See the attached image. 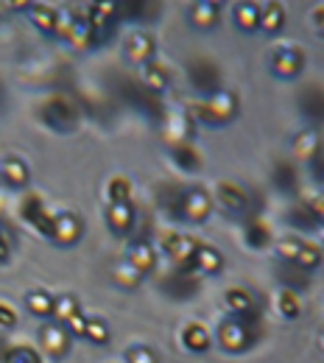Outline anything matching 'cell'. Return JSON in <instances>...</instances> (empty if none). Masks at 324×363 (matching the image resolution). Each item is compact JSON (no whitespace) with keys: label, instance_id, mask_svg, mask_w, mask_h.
<instances>
[{"label":"cell","instance_id":"6da1fadb","mask_svg":"<svg viewBox=\"0 0 324 363\" xmlns=\"http://www.w3.org/2000/svg\"><path fill=\"white\" fill-rule=\"evenodd\" d=\"M238 115V98L230 90H216L213 95L196 101L190 106V121H201L207 126H227Z\"/></svg>","mask_w":324,"mask_h":363},{"label":"cell","instance_id":"7a4b0ae2","mask_svg":"<svg viewBox=\"0 0 324 363\" xmlns=\"http://www.w3.org/2000/svg\"><path fill=\"white\" fill-rule=\"evenodd\" d=\"M162 249L165 255L174 260L177 272H187V274H196V249H199V240H193L190 235H165L162 238Z\"/></svg>","mask_w":324,"mask_h":363},{"label":"cell","instance_id":"3957f363","mask_svg":"<svg viewBox=\"0 0 324 363\" xmlns=\"http://www.w3.org/2000/svg\"><path fill=\"white\" fill-rule=\"evenodd\" d=\"M257 341V330H252V327H246L240 318H227V321H221L218 324V344L232 352V355H238V352H246L252 344Z\"/></svg>","mask_w":324,"mask_h":363},{"label":"cell","instance_id":"277c9868","mask_svg":"<svg viewBox=\"0 0 324 363\" xmlns=\"http://www.w3.org/2000/svg\"><path fill=\"white\" fill-rule=\"evenodd\" d=\"M40 118H43V123L50 126L53 132H70L76 126V109L62 95L48 98L45 104H43V109H40Z\"/></svg>","mask_w":324,"mask_h":363},{"label":"cell","instance_id":"5b68a950","mask_svg":"<svg viewBox=\"0 0 324 363\" xmlns=\"http://www.w3.org/2000/svg\"><path fill=\"white\" fill-rule=\"evenodd\" d=\"M213 213V199L207 190L201 187H190L182 193V201H179V218H185L190 224H204Z\"/></svg>","mask_w":324,"mask_h":363},{"label":"cell","instance_id":"8992f818","mask_svg":"<svg viewBox=\"0 0 324 363\" xmlns=\"http://www.w3.org/2000/svg\"><path fill=\"white\" fill-rule=\"evenodd\" d=\"M20 216H23V221H26L28 227H34L40 235H45V238L53 235V218H56V216L43 204L40 196H26L23 204H20Z\"/></svg>","mask_w":324,"mask_h":363},{"label":"cell","instance_id":"52a82bcc","mask_svg":"<svg viewBox=\"0 0 324 363\" xmlns=\"http://www.w3.org/2000/svg\"><path fill=\"white\" fill-rule=\"evenodd\" d=\"M70 341H73V335L67 333V327L65 324H59V321H45L43 324V330H40V344H43V350H45L50 358H65L67 352H70Z\"/></svg>","mask_w":324,"mask_h":363},{"label":"cell","instance_id":"ba28073f","mask_svg":"<svg viewBox=\"0 0 324 363\" xmlns=\"http://www.w3.org/2000/svg\"><path fill=\"white\" fill-rule=\"evenodd\" d=\"M154 53H157V43H154V37L148 31H132L126 37V43H123V56H126L129 65L143 67V65L154 62Z\"/></svg>","mask_w":324,"mask_h":363},{"label":"cell","instance_id":"9c48e42d","mask_svg":"<svg viewBox=\"0 0 324 363\" xmlns=\"http://www.w3.org/2000/svg\"><path fill=\"white\" fill-rule=\"evenodd\" d=\"M190 84L207 98L216 90H221V70L207 59H196L190 65Z\"/></svg>","mask_w":324,"mask_h":363},{"label":"cell","instance_id":"30bf717a","mask_svg":"<svg viewBox=\"0 0 324 363\" xmlns=\"http://www.w3.org/2000/svg\"><path fill=\"white\" fill-rule=\"evenodd\" d=\"M82 235H84V227H82V218H79V216H73V213H59V216L53 218V235H50V240H53L56 246L70 249V246H76V243L82 240Z\"/></svg>","mask_w":324,"mask_h":363},{"label":"cell","instance_id":"8fae6325","mask_svg":"<svg viewBox=\"0 0 324 363\" xmlns=\"http://www.w3.org/2000/svg\"><path fill=\"white\" fill-rule=\"evenodd\" d=\"M216 196H218V204H221L230 216H243V213L249 210V193H246V187L238 184V182H230V179L218 182Z\"/></svg>","mask_w":324,"mask_h":363},{"label":"cell","instance_id":"7c38bea8","mask_svg":"<svg viewBox=\"0 0 324 363\" xmlns=\"http://www.w3.org/2000/svg\"><path fill=\"white\" fill-rule=\"evenodd\" d=\"M302 67H305V56H302L299 48H277L274 56H272V70L279 79L291 82V79H296L302 73Z\"/></svg>","mask_w":324,"mask_h":363},{"label":"cell","instance_id":"4fadbf2b","mask_svg":"<svg viewBox=\"0 0 324 363\" xmlns=\"http://www.w3.org/2000/svg\"><path fill=\"white\" fill-rule=\"evenodd\" d=\"M221 20V6L213 3V0H199L187 9V23L199 31H213Z\"/></svg>","mask_w":324,"mask_h":363},{"label":"cell","instance_id":"5bb4252c","mask_svg":"<svg viewBox=\"0 0 324 363\" xmlns=\"http://www.w3.org/2000/svg\"><path fill=\"white\" fill-rule=\"evenodd\" d=\"M322 199H316L313 204H296L291 213H288V224L296 229H319L322 227Z\"/></svg>","mask_w":324,"mask_h":363},{"label":"cell","instance_id":"9a60e30c","mask_svg":"<svg viewBox=\"0 0 324 363\" xmlns=\"http://www.w3.org/2000/svg\"><path fill=\"white\" fill-rule=\"evenodd\" d=\"M190 132H193V123L182 112H171L162 121V137H165V143H171V148L182 145V143H190Z\"/></svg>","mask_w":324,"mask_h":363},{"label":"cell","instance_id":"2e32d148","mask_svg":"<svg viewBox=\"0 0 324 363\" xmlns=\"http://www.w3.org/2000/svg\"><path fill=\"white\" fill-rule=\"evenodd\" d=\"M162 291L171 294L174 299L185 302V299H190V296L199 291V277H196V274H187V272L171 274V277L162 279Z\"/></svg>","mask_w":324,"mask_h":363},{"label":"cell","instance_id":"e0dca14e","mask_svg":"<svg viewBox=\"0 0 324 363\" xmlns=\"http://www.w3.org/2000/svg\"><path fill=\"white\" fill-rule=\"evenodd\" d=\"M106 227L115 235H129L135 229V207L132 201H121V204H109L106 210Z\"/></svg>","mask_w":324,"mask_h":363},{"label":"cell","instance_id":"ac0fdd59","mask_svg":"<svg viewBox=\"0 0 324 363\" xmlns=\"http://www.w3.org/2000/svg\"><path fill=\"white\" fill-rule=\"evenodd\" d=\"M126 263L135 266V269L145 277L148 272L157 269V252H154V246H151L148 240H135V243L129 246V257H126Z\"/></svg>","mask_w":324,"mask_h":363},{"label":"cell","instance_id":"d6986e66","mask_svg":"<svg viewBox=\"0 0 324 363\" xmlns=\"http://www.w3.org/2000/svg\"><path fill=\"white\" fill-rule=\"evenodd\" d=\"M65 40L76 48V50H82V53H87V50L95 48V34L93 28H90V23L84 17H76V14H73V23H70V31H67Z\"/></svg>","mask_w":324,"mask_h":363},{"label":"cell","instance_id":"ffe728a7","mask_svg":"<svg viewBox=\"0 0 324 363\" xmlns=\"http://www.w3.org/2000/svg\"><path fill=\"white\" fill-rule=\"evenodd\" d=\"M182 344L190 352H207L213 347V338H210V330L201 324V321H190L182 330Z\"/></svg>","mask_w":324,"mask_h":363},{"label":"cell","instance_id":"44dd1931","mask_svg":"<svg viewBox=\"0 0 324 363\" xmlns=\"http://www.w3.org/2000/svg\"><path fill=\"white\" fill-rule=\"evenodd\" d=\"M0 177L9 187H26L31 182V174H28V165L20 160V157H6L0 162Z\"/></svg>","mask_w":324,"mask_h":363},{"label":"cell","instance_id":"7402d4cb","mask_svg":"<svg viewBox=\"0 0 324 363\" xmlns=\"http://www.w3.org/2000/svg\"><path fill=\"white\" fill-rule=\"evenodd\" d=\"M140 79H143V87L151 92V95H160V92L168 90V84H171V79H168V70L162 67V65H157V62H148V65H143V73H140Z\"/></svg>","mask_w":324,"mask_h":363},{"label":"cell","instance_id":"603a6c76","mask_svg":"<svg viewBox=\"0 0 324 363\" xmlns=\"http://www.w3.org/2000/svg\"><path fill=\"white\" fill-rule=\"evenodd\" d=\"M232 17H235V26L243 34H255L257 26H260V6L257 3H235Z\"/></svg>","mask_w":324,"mask_h":363},{"label":"cell","instance_id":"cb8c5ba5","mask_svg":"<svg viewBox=\"0 0 324 363\" xmlns=\"http://www.w3.org/2000/svg\"><path fill=\"white\" fill-rule=\"evenodd\" d=\"M224 269V255L216 246L199 243L196 249V274H218Z\"/></svg>","mask_w":324,"mask_h":363},{"label":"cell","instance_id":"d4e9b609","mask_svg":"<svg viewBox=\"0 0 324 363\" xmlns=\"http://www.w3.org/2000/svg\"><path fill=\"white\" fill-rule=\"evenodd\" d=\"M224 302H227V308L232 311V316L235 318L249 316V313H255V311H257V305H255L252 294H249V291H243V288H230V291L224 294Z\"/></svg>","mask_w":324,"mask_h":363},{"label":"cell","instance_id":"484cf974","mask_svg":"<svg viewBox=\"0 0 324 363\" xmlns=\"http://www.w3.org/2000/svg\"><path fill=\"white\" fill-rule=\"evenodd\" d=\"M266 31V34H279L285 28V9L279 3H266L260 6V26L257 31Z\"/></svg>","mask_w":324,"mask_h":363},{"label":"cell","instance_id":"4316f807","mask_svg":"<svg viewBox=\"0 0 324 363\" xmlns=\"http://www.w3.org/2000/svg\"><path fill=\"white\" fill-rule=\"evenodd\" d=\"M28 17H31V23L48 34V37H53V31H56V17H59V11L56 9H50V6H40V3H28Z\"/></svg>","mask_w":324,"mask_h":363},{"label":"cell","instance_id":"83f0119b","mask_svg":"<svg viewBox=\"0 0 324 363\" xmlns=\"http://www.w3.org/2000/svg\"><path fill=\"white\" fill-rule=\"evenodd\" d=\"M171 157H174V162H177L182 171H187V174L201 171V154H199L196 145H190V143L174 145V148H171Z\"/></svg>","mask_w":324,"mask_h":363},{"label":"cell","instance_id":"f1b7e54d","mask_svg":"<svg viewBox=\"0 0 324 363\" xmlns=\"http://www.w3.org/2000/svg\"><path fill=\"white\" fill-rule=\"evenodd\" d=\"M294 154L302 160V162H313L319 157V135L316 132H302L294 140Z\"/></svg>","mask_w":324,"mask_h":363},{"label":"cell","instance_id":"f546056e","mask_svg":"<svg viewBox=\"0 0 324 363\" xmlns=\"http://www.w3.org/2000/svg\"><path fill=\"white\" fill-rule=\"evenodd\" d=\"M112 282H115L118 288H123V291H135L140 282H143V274L123 260V263H118V266L112 269Z\"/></svg>","mask_w":324,"mask_h":363},{"label":"cell","instance_id":"4dcf8cb0","mask_svg":"<svg viewBox=\"0 0 324 363\" xmlns=\"http://www.w3.org/2000/svg\"><path fill=\"white\" fill-rule=\"evenodd\" d=\"M76 313H82V305H79V299H76L73 294H65V296H53V313H50V318H53V321L65 324L67 318L76 316Z\"/></svg>","mask_w":324,"mask_h":363},{"label":"cell","instance_id":"1f68e13d","mask_svg":"<svg viewBox=\"0 0 324 363\" xmlns=\"http://www.w3.org/2000/svg\"><path fill=\"white\" fill-rule=\"evenodd\" d=\"M272 182H274V187L282 190V193H294L296 190V168L291 165V162H277L274 165V171H272Z\"/></svg>","mask_w":324,"mask_h":363},{"label":"cell","instance_id":"d6a6232c","mask_svg":"<svg viewBox=\"0 0 324 363\" xmlns=\"http://www.w3.org/2000/svg\"><path fill=\"white\" fill-rule=\"evenodd\" d=\"M26 308H28L31 316L50 318V313H53V296L45 294V291H31V294L26 296Z\"/></svg>","mask_w":324,"mask_h":363},{"label":"cell","instance_id":"836d02e7","mask_svg":"<svg viewBox=\"0 0 324 363\" xmlns=\"http://www.w3.org/2000/svg\"><path fill=\"white\" fill-rule=\"evenodd\" d=\"M294 266H296V269H302L305 274L316 272V269L322 266V249H319L316 243H302V249H299V255H296Z\"/></svg>","mask_w":324,"mask_h":363},{"label":"cell","instance_id":"e575fe53","mask_svg":"<svg viewBox=\"0 0 324 363\" xmlns=\"http://www.w3.org/2000/svg\"><path fill=\"white\" fill-rule=\"evenodd\" d=\"M243 238H246V243H249L252 249L260 252V249H266V246L272 243V229H269V224H263V221H249Z\"/></svg>","mask_w":324,"mask_h":363},{"label":"cell","instance_id":"d590c367","mask_svg":"<svg viewBox=\"0 0 324 363\" xmlns=\"http://www.w3.org/2000/svg\"><path fill=\"white\" fill-rule=\"evenodd\" d=\"M132 193H135V187H132V179H126V177H112L109 184H106V199H109V204L132 201Z\"/></svg>","mask_w":324,"mask_h":363},{"label":"cell","instance_id":"8d00e7d4","mask_svg":"<svg viewBox=\"0 0 324 363\" xmlns=\"http://www.w3.org/2000/svg\"><path fill=\"white\" fill-rule=\"evenodd\" d=\"M277 308H279V313L285 318H299L302 316V299L296 296V291H279V296H277Z\"/></svg>","mask_w":324,"mask_h":363},{"label":"cell","instance_id":"74e56055","mask_svg":"<svg viewBox=\"0 0 324 363\" xmlns=\"http://www.w3.org/2000/svg\"><path fill=\"white\" fill-rule=\"evenodd\" d=\"M84 338H87L90 344H95V347H106V344H109V338H112V333H109L106 321H101V318H87Z\"/></svg>","mask_w":324,"mask_h":363},{"label":"cell","instance_id":"f35d334b","mask_svg":"<svg viewBox=\"0 0 324 363\" xmlns=\"http://www.w3.org/2000/svg\"><path fill=\"white\" fill-rule=\"evenodd\" d=\"M3 363H43L40 352L31 350V347H9Z\"/></svg>","mask_w":324,"mask_h":363},{"label":"cell","instance_id":"ab89813d","mask_svg":"<svg viewBox=\"0 0 324 363\" xmlns=\"http://www.w3.org/2000/svg\"><path fill=\"white\" fill-rule=\"evenodd\" d=\"M299 249H302V240H296V238H285V240L277 246V257L282 260V263H294L296 255H299Z\"/></svg>","mask_w":324,"mask_h":363},{"label":"cell","instance_id":"60d3db41","mask_svg":"<svg viewBox=\"0 0 324 363\" xmlns=\"http://www.w3.org/2000/svg\"><path fill=\"white\" fill-rule=\"evenodd\" d=\"M121 14H126V17H132V20H148V17L154 14V6H151V3H126V6L121 9Z\"/></svg>","mask_w":324,"mask_h":363},{"label":"cell","instance_id":"b9f144b4","mask_svg":"<svg viewBox=\"0 0 324 363\" xmlns=\"http://www.w3.org/2000/svg\"><path fill=\"white\" fill-rule=\"evenodd\" d=\"M126 363H160V361H157V355L148 347H132V350H126Z\"/></svg>","mask_w":324,"mask_h":363},{"label":"cell","instance_id":"7bdbcfd3","mask_svg":"<svg viewBox=\"0 0 324 363\" xmlns=\"http://www.w3.org/2000/svg\"><path fill=\"white\" fill-rule=\"evenodd\" d=\"M65 327H67V333L73 335V338H84V330H87V316L84 313H76V316H70L65 321Z\"/></svg>","mask_w":324,"mask_h":363},{"label":"cell","instance_id":"ee69618b","mask_svg":"<svg viewBox=\"0 0 324 363\" xmlns=\"http://www.w3.org/2000/svg\"><path fill=\"white\" fill-rule=\"evenodd\" d=\"M17 311L9 305V302H0V327L3 330H11V327H17Z\"/></svg>","mask_w":324,"mask_h":363},{"label":"cell","instance_id":"f6af8a7d","mask_svg":"<svg viewBox=\"0 0 324 363\" xmlns=\"http://www.w3.org/2000/svg\"><path fill=\"white\" fill-rule=\"evenodd\" d=\"M6 352H9V344H6V338H0V363L6 358Z\"/></svg>","mask_w":324,"mask_h":363},{"label":"cell","instance_id":"bcb514c9","mask_svg":"<svg viewBox=\"0 0 324 363\" xmlns=\"http://www.w3.org/2000/svg\"><path fill=\"white\" fill-rule=\"evenodd\" d=\"M316 28L322 31V9H316Z\"/></svg>","mask_w":324,"mask_h":363},{"label":"cell","instance_id":"7dc6e473","mask_svg":"<svg viewBox=\"0 0 324 363\" xmlns=\"http://www.w3.org/2000/svg\"><path fill=\"white\" fill-rule=\"evenodd\" d=\"M3 235H6V229H3V224H0V238H3Z\"/></svg>","mask_w":324,"mask_h":363}]
</instances>
